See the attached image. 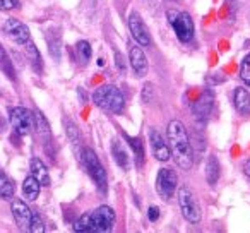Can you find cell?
I'll return each mask as SVG.
<instances>
[{
    "label": "cell",
    "instance_id": "6da1fadb",
    "mask_svg": "<svg viewBox=\"0 0 250 233\" xmlns=\"http://www.w3.org/2000/svg\"><path fill=\"white\" fill-rule=\"evenodd\" d=\"M168 143H170L171 158L182 170H190L194 165V154H192L190 139L187 136L184 124L180 120H171L168 124Z\"/></svg>",
    "mask_w": 250,
    "mask_h": 233
},
{
    "label": "cell",
    "instance_id": "7a4b0ae2",
    "mask_svg": "<svg viewBox=\"0 0 250 233\" xmlns=\"http://www.w3.org/2000/svg\"><path fill=\"white\" fill-rule=\"evenodd\" d=\"M115 225V211L110 206H100L94 211L83 214L74 223V232H110Z\"/></svg>",
    "mask_w": 250,
    "mask_h": 233
},
{
    "label": "cell",
    "instance_id": "3957f363",
    "mask_svg": "<svg viewBox=\"0 0 250 233\" xmlns=\"http://www.w3.org/2000/svg\"><path fill=\"white\" fill-rule=\"evenodd\" d=\"M93 100L96 103V106L111 111V113H122L125 106L124 94L120 93V89L117 86H111V84L98 87L93 94Z\"/></svg>",
    "mask_w": 250,
    "mask_h": 233
},
{
    "label": "cell",
    "instance_id": "277c9868",
    "mask_svg": "<svg viewBox=\"0 0 250 233\" xmlns=\"http://www.w3.org/2000/svg\"><path fill=\"white\" fill-rule=\"evenodd\" d=\"M79 158L83 161L84 168L89 173V177L93 178V182L96 184V187L101 192H106V171H104L103 165L100 163L96 153L91 148H83V151L79 153Z\"/></svg>",
    "mask_w": 250,
    "mask_h": 233
},
{
    "label": "cell",
    "instance_id": "5b68a950",
    "mask_svg": "<svg viewBox=\"0 0 250 233\" xmlns=\"http://www.w3.org/2000/svg\"><path fill=\"white\" fill-rule=\"evenodd\" d=\"M168 21H170L171 28H173L177 38L182 43H188L194 38V21L187 12H177V11H170L168 12Z\"/></svg>",
    "mask_w": 250,
    "mask_h": 233
},
{
    "label": "cell",
    "instance_id": "8992f818",
    "mask_svg": "<svg viewBox=\"0 0 250 233\" xmlns=\"http://www.w3.org/2000/svg\"><path fill=\"white\" fill-rule=\"evenodd\" d=\"M9 119H11L12 129L19 134V136H28L35 129V113L29 111L24 106H16L11 108L9 111Z\"/></svg>",
    "mask_w": 250,
    "mask_h": 233
},
{
    "label": "cell",
    "instance_id": "52a82bcc",
    "mask_svg": "<svg viewBox=\"0 0 250 233\" xmlns=\"http://www.w3.org/2000/svg\"><path fill=\"white\" fill-rule=\"evenodd\" d=\"M177 197H178V204H180L184 218L190 223L201 221V208H199V202L195 201L194 192L188 187H182V189H178Z\"/></svg>",
    "mask_w": 250,
    "mask_h": 233
},
{
    "label": "cell",
    "instance_id": "ba28073f",
    "mask_svg": "<svg viewBox=\"0 0 250 233\" xmlns=\"http://www.w3.org/2000/svg\"><path fill=\"white\" fill-rule=\"evenodd\" d=\"M177 185H178V177L173 170H170V168H161V170L158 171L156 192L160 194L161 199L168 201V199L175 194V191H177Z\"/></svg>",
    "mask_w": 250,
    "mask_h": 233
},
{
    "label": "cell",
    "instance_id": "9c48e42d",
    "mask_svg": "<svg viewBox=\"0 0 250 233\" xmlns=\"http://www.w3.org/2000/svg\"><path fill=\"white\" fill-rule=\"evenodd\" d=\"M4 31L7 36L18 45H26L29 42V29L26 24H22L19 19H7L4 24Z\"/></svg>",
    "mask_w": 250,
    "mask_h": 233
},
{
    "label": "cell",
    "instance_id": "30bf717a",
    "mask_svg": "<svg viewBox=\"0 0 250 233\" xmlns=\"http://www.w3.org/2000/svg\"><path fill=\"white\" fill-rule=\"evenodd\" d=\"M149 144H151V149H153V154L158 161H168L171 156V151L168 143L163 139L160 132L156 129H151L149 130Z\"/></svg>",
    "mask_w": 250,
    "mask_h": 233
},
{
    "label": "cell",
    "instance_id": "8fae6325",
    "mask_svg": "<svg viewBox=\"0 0 250 233\" xmlns=\"http://www.w3.org/2000/svg\"><path fill=\"white\" fill-rule=\"evenodd\" d=\"M129 29L132 33V38L139 43L141 46H149L151 45V36L147 33L146 24L137 14H130L129 18Z\"/></svg>",
    "mask_w": 250,
    "mask_h": 233
},
{
    "label": "cell",
    "instance_id": "7c38bea8",
    "mask_svg": "<svg viewBox=\"0 0 250 233\" xmlns=\"http://www.w3.org/2000/svg\"><path fill=\"white\" fill-rule=\"evenodd\" d=\"M31 209L26 206V202L22 201H14L12 202V216L16 219V225L19 230L29 232V223H31Z\"/></svg>",
    "mask_w": 250,
    "mask_h": 233
},
{
    "label": "cell",
    "instance_id": "4fadbf2b",
    "mask_svg": "<svg viewBox=\"0 0 250 233\" xmlns=\"http://www.w3.org/2000/svg\"><path fill=\"white\" fill-rule=\"evenodd\" d=\"M130 65H132L134 72L137 76H146L147 74V69H149V64H147V57L146 53L143 52V48L139 46H132L130 48Z\"/></svg>",
    "mask_w": 250,
    "mask_h": 233
},
{
    "label": "cell",
    "instance_id": "5bb4252c",
    "mask_svg": "<svg viewBox=\"0 0 250 233\" xmlns=\"http://www.w3.org/2000/svg\"><path fill=\"white\" fill-rule=\"evenodd\" d=\"M233 101H235V108L240 115L250 113V94L245 87H236L233 93Z\"/></svg>",
    "mask_w": 250,
    "mask_h": 233
},
{
    "label": "cell",
    "instance_id": "9a60e30c",
    "mask_svg": "<svg viewBox=\"0 0 250 233\" xmlns=\"http://www.w3.org/2000/svg\"><path fill=\"white\" fill-rule=\"evenodd\" d=\"M31 175L40 182L42 185H50V173L46 165L43 163L40 158H33L31 160Z\"/></svg>",
    "mask_w": 250,
    "mask_h": 233
},
{
    "label": "cell",
    "instance_id": "2e32d148",
    "mask_svg": "<svg viewBox=\"0 0 250 233\" xmlns=\"http://www.w3.org/2000/svg\"><path fill=\"white\" fill-rule=\"evenodd\" d=\"M211 108H212V94L209 93V91H204V94L201 96V100L194 105L195 117H199V119H206V117L209 115V111H211Z\"/></svg>",
    "mask_w": 250,
    "mask_h": 233
},
{
    "label": "cell",
    "instance_id": "e0dca14e",
    "mask_svg": "<svg viewBox=\"0 0 250 233\" xmlns=\"http://www.w3.org/2000/svg\"><path fill=\"white\" fill-rule=\"evenodd\" d=\"M40 189H42V184H40L33 175L26 177V180L22 182V194H24V197L29 199V201H35V199L38 197Z\"/></svg>",
    "mask_w": 250,
    "mask_h": 233
},
{
    "label": "cell",
    "instance_id": "ac0fdd59",
    "mask_svg": "<svg viewBox=\"0 0 250 233\" xmlns=\"http://www.w3.org/2000/svg\"><path fill=\"white\" fill-rule=\"evenodd\" d=\"M111 153H113L115 161H117L122 168H127V165H129V153H127V149H125L120 141H113V144H111Z\"/></svg>",
    "mask_w": 250,
    "mask_h": 233
},
{
    "label": "cell",
    "instance_id": "d6986e66",
    "mask_svg": "<svg viewBox=\"0 0 250 233\" xmlns=\"http://www.w3.org/2000/svg\"><path fill=\"white\" fill-rule=\"evenodd\" d=\"M206 178H208L209 185H216L219 178V163L216 156H209L208 163H206Z\"/></svg>",
    "mask_w": 250,
    "mask_h": 233
},
{
    "label": "cell",
    "instance_id": "ffe728a7",
    "mask_svg": "<svg viewBox=\"0 0 250 233\" xmlns=\"http://www.w3.org/2000/svg\"><path fill=\"white\" fill-rule=\"evenodd\" d=\"M16 187L12 180L0 170V199H12L14 197Z\"/></svg>",
    "mask_w": 250,
    "mask_h": 233
},
{
    "label": "cell",
    "instance_id": "44dd1931",
    "mask_svg": "<svg viewBox=\"0 0 250 233\" xmlns=\"http://www.w3.org/2000/svg\"><path fill=\"white\" fill-rule=\"evenodd\" d=\"M127 141H129V146L132 148V151H134L137 167H141V165H143V161H144V146H143V143H141L137 137H127Z\"/></svg>",
    "mask_w": 250,
    "mask_h": 233
},
{
    "label": "cell",
    "instance_id": "7402d4cb",
    "mask_svg": "<svg viewBox=\"0 0 250 233\" xmlns=\"http://www.w3.org/2000/svg\"><path fill=\"white\" fill-rule=\"evenodd\" d=\"M24 46H26V52H28L29 59H31L33 65H35V69L36 70H42V57H40V52H38V48L35 46V43L29 40V42L26 43Z\"/></svg>",
    "mask_w": 250,
    "mask_h": 233
},
{
    "label": "cell",
    "instance_id": "603a6c76",
    "mask_svg": "<svg viewBox=\"0 0 250 233\" xmlns=\"http://www.w3.org/2000/svg\"><path fill=\"white\" fill-rule=\"evenodd\" d=\"M77 55H79V59H81V62L83 64H87L91 60V55H93V50H91V45L87 42H79L77 43Z\"/></svg>",
    "mask_w": 250,
    "mask_h": 233
},
{
    "label": "cell",
    "instance_id": "cb8c5ba5",
    "mask_svg": "<svg viewBox=\"0 0 250 233\" xmlns=\"http://www.w3.org/2000/svg\"><path fill=\"white\" fill-rule=\"evenodd\" d=\"M35 129H38V132L42 136H50V127L42 111H35Z\"/></svg>",
    "mask_w": 250,
    "mask_h": 233
},
{
    "label": "cell",
    "instance_id": "d4e9b609",
    "mask_svg": "<svg viewBox=\"0 0 250 233\" xmlns=\"http://www.w3.org/2000/svg\"><path fill=\"white\" fill-rule=\"evenodd\" d=\"M29 232L31 233H43L45 232V225L43 219L38 212H31V223H29Z\"/></svg>",
    "mask_w": 250,
    "mask_h": 233
},
{
    "label": "cell",
    "instance_id": "484cf974",
    "mask_svg": "<svg viewBox=\"0 0 250 233\" xmlns=\"http://www.w3.org/2000/svg\"><path fill=\"white\" fill-rule=\"evenodd\" d=\"M65 127H67V136H69L70 143H72L74 146H79V144H81V136H79V130H77V127L74 126L70 120H65Z\"/></svg>",
    "mask_w": 250,
    "mask_h": 233
},
{
    "label": "cell",
    "instance_id": "4316f807",
    "mask_svg": "<svg viewBox=\"0 0 250 233\" xmlns=\"http://www.w3.org/2000/svg\"><path fill=\"white\" fill-rule=\"evenodd\" d=\"M240 79L250 86V55H247L245 59L242 60V65H240Z\"/></svg>",
    "mask_w": 250,
    "mask_h": 233
},
{
    "label": "cell",
    "instance_id": "83f0119b",
    "mask_svg": "<svg viewBox=\"0 0 250 233\" xmlns=\"http://www.w3.org/2000/svg\"><path fill=\"white\" fill-rule=\"evenodd\" d=\"M143 101L144 103H151V100H153V96H154V87H153V84L151 83H146L144 84V87H143Z\"/></svg>",
    "mask_w": 250,
    "mask_h": 233
},
{
    "label": "cell",
    "instance_id": "f1b7e54d",
    "mask_svg": "<svg viewBox=\"0 0 250 233\" xmlns=\"http://www.w3.org/2000/svg\"><path fill=\"white\" fill-rule=\"evenodd\" d=\"M19 7V0H0V11H12Z\"/></svg>",
    "mask_w": 250,
    "mask_h": 233
},
{
    "label": "cell",
    "instance_id": "f546056e",
    "mask_svg": "<svg viewBox=\"0 0 250 233\" xmlns=\"http://www.w3.org/2000/svg\"><path fill=\"white\" fill-rule=\"evenodd\" d=\"M147 218H149L151 223L158 221V219H160V209H158L156 206H151V208L147 209Z\"/></svg>",
    "mask_w": 250,
    "mask_h": 233
},
{
    "label": "cell",
    "instance_id": "4dcf8cb0",
    "mask_svg": "<svg viewBox=\"0 0 250 233\" xmlns=\"http://www.w3.org/2000/svg\"><path fill=\"white\" fill-rule=\"evenodd\" d=\"M5 60H7V55H5L4 46L0 45V64H5Z\"/></svg>",
    "mask_w": 250,
    "mask_h": 233
},
{
    "label": "cell",
    "instance_id": "1f68e13d",
    "mask_svg": "<svg viewBox=\"0 0 250 233\" xmlns=\"http://www.w3.org/2000/svg\"><path fill=\"white\" fill-rule=\"evenodd\" d=\"M245 173L249 175V178H250V160H249V161H247V163H245Z\"/></svg>",
    "mask_w": 250,
    "mask_h": 233
}]
</instances>
